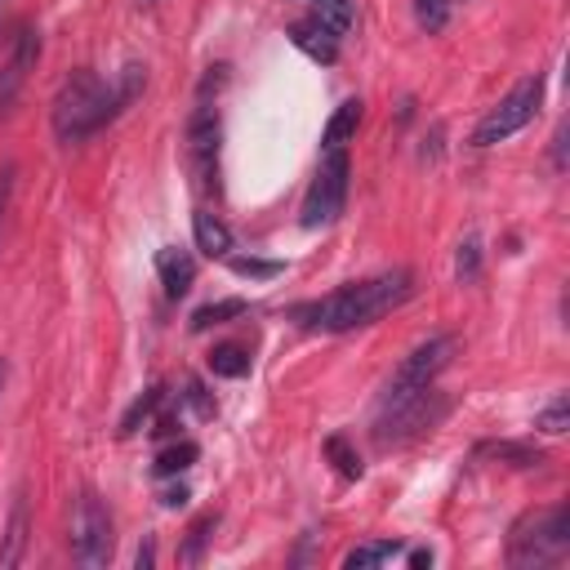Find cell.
I'll use <instances>...</instances> for the list:
<instances>
[{
    "mask_svg": "<svg viewBox=\"0 0 570 570\" xmlns=\"http://www.w3.org/2000/svg\"><path fill=\"white\" fill-rule=\"evenodd\" d=\"M410 294H414V272L396 267V272H379V276H365V281L338 285V289H334V294H325V298L298 303V307H294V321H298L303 330L347 334V330L374 325L379 316L396 312Z\"/></svg>",
    "mask_w": 570,
    "mask_h": 570,
    "instance_id": "obj_1",
    "label": "cell"
},
{
    "mask_svg": "<svg viewBox=\"0 0 570 570\" xmlns=\"http://www.w3.org/2000/svg\"><path fill=\"white\" fill-rule=\"evenodd\" d=\"M116 120V107H111V85L89 71V67H76L58 94H53V107H49V125H53V138L58 142H85L89 134H98L102 125Z\"/></svg>",
    "mask_w": 570,
    "mask_h": 570,
    "instance_id": "obj_2",
    "label": "cell"
},
{
    "mask_svg": "<svg viewBox=\"0 0 570 570\" xmlns=\"http://www.w3.org/2000/svg\"><path fill=\"white\" fill-rule=\"evenodd\" d=\"M454 352H459V338H454V334H432V338H423L419 347H410V352L401 356V365L392 370V379L383 383L379 414L401 410L405 401H414L419 392H428V387L436 383V374L454 361Z\"/></svg>",
    "mask_w": 570,
    "mask_h": 570,
    "instance_id": "obj_3",
    "label": "cell"
},
{
    "mask_svg": "<svg viewBox=\"0 0 570 570\" xmlns=\"http://www.w3.org/2000/svg\"><path fill=\"white\" fill-rule=\"evenodd\" d=\"M570 548V508L552 503L525 512L508 534V566H552Z\"/></svg>",
    "mask_w": 570,
    "mask_h": 570,
    "instance_id": "obj_4",
    "label": "cell"
},
{
    "mask_svg": "<svg viewBox=\"0 0 570 570\" xmlns=\"http://www.w3.org/2000/svg\"><path fill=\"white\" fill-rule=\"evenodd\" d=\"M539 107H543V76L534 71V76H525V80H517L481 120H476V129H472V147H494V142H503V138H512V134H521L534 116H539Z\"/></svg>",
    "mask_w": 570,
    "mask_h": 570,
    "instance_id": "obj_5",
    "label": "cell"
},
{
    "mask_svg": "<svg viewBox=\"0 0 570 570\" xmlns=\"http://www.w3.org/2000/svg\"><path fill=\"white\" fill-rule=\"evenodd\" d=\"M347 174H352L347 151H343V147L325 151V160H321V169H316V178H312V187H307V196H303V209H298V223H303L307 232L330 227V223L343 214V200H347Z\"/></svg>",
    "mask_w": 570,
    "mask_h": 570,
    "instance_id": "obj_6",
    "label": "cell"
},
{
    "mask_svg": "<svg viewBox=\"0 0 570 570\" xmlns=\"http://www.w3.org/2000/svg\"><path fill=\"white\" fill-rule=\"evenodd\" d=\"M111 548H116V534H111V512L98 494H80L76 499V517H71V557L76 566L85 570H98L111 561Z\"/></svg>",
    "mask_w": 570,
    "mask_h": 570,
    "instance_id": "obj_7",
    "label": "cell"
},
{
    "mask_svg": "<svg viewBox=\"0 0 570 570\" xmlns=\"http://www.w3.org/2000/svg\"><path fill=\"white\" fill-rule=\"evenodd\" d=\"M445 410H450V401H445L436 387H428V392H419L414 401H405L401 410L379 414V419H374V441H379V445H401V441L428 432L432 423H441Z\"/></svg>",
    "mask_w": 570,
    "mask_h": 570,
    "instance_id": "obj_8",
    "label": "cell"
},
{
    "mask_svg": "<svg viewBox=\"0 0 570 570\" xmlns=\"http://www.w3.org/2000/svg\"><path fill=\"white\" fill-rule=\"evenodd\" d=\"M36 62H40V31H36L31 22H22V27L13 31L9 58H4V67H0V111L13 107V98H18L22 85H27V76L36 71Z\"/></svg>",
    "mask_w": 570,
    "mask_h": 570,
    "instance_id": "obj_9",
    "label": "cell"
},
{
    "mask_svg": "<svg viewBox=\"0 0 570 570\" xmlns=\"http://www.w3.org/2000/svg\"><path fill=\"white\" fill-rule=\"evenodd\" d=\"M218 138H223V125H218V111L209 102H200L187 120V147H191V160L200 169V178L209 183L214 178V160H218Z\"/></svg>",
    "mask_w": 570,
    "mask_h": 570,
    "instance_id": "obj_10",
    "label": "cell"
},
{
    "mask_svg": "<svg viewBox=\"0 0 570 570\" xmlns=\"http://www.w3.org/2000/svg\"><path fill=\"white\" fill-rule=\"evenodd\" d=\"M289 45L303 49L312 62H325V67L338 58V36H334L321 18H298V22H289Z\"/></svg>",
    "mask_w": 570,
    "mask_h": 570,
    "instance_id": "obj_11",
    "label": "cell"
},
{
    "mask_svg": "<svg viewBox=\"0 0 570 570\" xmlns=\"http://www.w3.org/2000/svg\"><path fill=\"white\" fill-rule=\"evenodd\" d=\"M156 276H160L169 298H183L191 289V281H196V258L187 249H178V245H165L156 254Z\"/></svg>",
    "mask_w": 570,
    "mask_h": 570,
    "instance_id": "obj_12",
    "label": "cell"
},
{
    "mask_svg": "<svg viewBox=\"0 0 570 570\" xmlns=\"http://www.w3.org/2000/svg\"><path fill=\"white\" fill-rule=\"evenodd\" d=\"M27 530H31V508H27V490H18V494H13V508H9L4 543H0V570H9V566H18V561H22Z\"/></svg>",
    "mask_w": 570,
    "mask_h": 570,
    "instance_id": "obj_13",
    "label": "cell"
},
{
    "mask_svg": "<svg viewBox=\"0 0 570 570\" xmlns=\"http://www.w3.org/2000/svg\"><path fill=\"white\" fill-rule=\"evenodd\" d=\"M191 236H196V249H200L205 258H227V254H232V232H227V223H223L218 214H209V209H196V214H191Z\"/></svg>",
    "mask_w": 570,
    "mask_h": 570,
    "instance_id": "obj_14",
    "label": "cell"
},
{
    "mask_svg": "<svg viewBox=\"0 0 570 570\" xmlns=\"http://www.w3.org/2000/svg\"><path fill=\"white\" fill-rule=\"evenodd\" d=\"M361 98H347V102H338L334 107V116H330V125H325V134H321V147L325 151H334V147H343L352 134H356V125H361Z\"/></svg>",
    "mask_w": 570,
    "mask_h": 570,
    "instance_id": "obj_15",
    "label": "cell"
},
{
    "mask_svg": "<svg viewBox=\"0 0 570 570\" xmlns=\"http://www.w3.org/2000/svg\"><path fill=\"white\" fill-rule=\"evenodd\" d=\"M245 312H249L245 298H218V303H205V307L191 312V334H205V330L227 325V321H240Z\"/></svg>",
    "mask_w": 570,
    "mask_h": 570,
    "instance_id": "obj_16",
    "label": "cell"
},
{
    "mask_svg": "<svg viewBox=\"0 0 570 570\" xmlns=\"http://www.w3.org/2000/svg\"><path fill=\"white\" fill-rule=\"evenodd\" d=\"M205 365H209V374H218V379H245V374H249V356H245V347H236V343H218V347L205 356Z\"/></svg>",
    "mask_w": 570,
    "mask_h": 570,
    "instance_id": "obj_17",
    "label": "cell"
},
{
    "mask_svg": "<svg viewBox=\"0 0 570 570\" xmlns=\"http://www.w3.org/2000/svg\"><path fill=\"white\" fill-rule=\"evenodd\" d=\"M396 552H401L396 539H370V543H356V548L343 557V570H370V566H379V561H392Z\"/></svg>",
    "mask_w": 570,
    "mask_h": 570,
    "instance_id": "obj_18",
    "label": "cell"
},
{
    "mask_svg": "<svg viewBox=\"0 0 570 570\" xmlns=\"http://www.w3.org/2000/svg\"><path fill=\"white\" fill-rule=\"evenodd\" d=\"M160 401H165V387H160V383H151L147 392H138V396H134V405L120 414V436L138 432V423H147V419L156 414V405H160Z\"/></svg>",
    "mask_w": 570,
    "mask_h": 570,
    "instance_id": "obj_19",
    "label": "cell"
},
{
    "mask_svg": "<svg viewBox=\"0 0 570 570\" xmlns=\"http://www.w3.org/2000/svg\"><path fill=\"white\" fill-rule=\"evenodd\" d=\"M196 459H200L196 441H174V445H165V450L156 454V476H178V472H187Z\"/></svg>",
    "mask_w": 570,
    "mask_h": 570,
    "instance_id": "obj_20",
    "label": "cell"
},
{
    "mask_svg": "<svg viewBox=\"0 0 570 570\" xmlns=\"http://www.w3.org/2000/svg\"><path fill=\"white\" fill-rule=\"evenodd\" d=\"M454 276H459L463 285H472V281L481 276V236H476V232H468V236L459 240V249H454Z\"/></svg>",
    "mask_w": 570,
    "mask_h": 570,
    "instance_id": "obj_21",
    "label": "cell"
},
{
    "mask_svg": "<svg viewBox=\"0 0 570 570\" xmlns=\"http://www.w3.org/2000/svg\"><path fill=\"white\" fill-rule=\"evenodd\" d=\"M227 267H232L236 276H249V281H272V276L285 272V263H276V258H254V254H227Z\"/></svg>",
    "mask_w": 570,
    "mask_h": 570,
    "instance_id": "obj_22",
    "label": "cell"
},
{
    "mask_svg": "<svg viewBox=\"0 0 570 570\" xmlns=\"http://www.w3.org/2000/svg\"><path fill=\"white\" fill-rule=\"evenodd\" d=\"M534 428H539V432H548V436H561V432L570 428V396H566V392H557V396L534 414Z\"/></svg>",
    "mask_w": 570,
    "mask_h": 570,
    "instance_id": "obj_23",
    "label": "cell"
},
{
    "mask_svg": "<svg viewBox=\"0 0 570 570\" xmlns=\"http://www.w3.org/2000/svg\"><path fill=\"white\" fill-rule=\"evenodd\" d=\"M312 4H316L312 18H321L334 36H347L352 31V0H312Z\"/></svg>",
    "mask_w": 570,
    "mask_h": 570,
    "instance_id": "obj_24",
    "label": "cell"
},
{
    "mask_svg": "<svg viewBox=\"0 0 570 570\" xmlns=\"http://www.w3.org/2000/svg\"><path fill=\"white\" fill-rule=\"evenodd\" d=\"M325 454L334 459V468H338V476H347V481H356L365 468H361V459H356V450L347 445V436H325Z\"/></svg>",
    "mask_w": 570,
    "mask_h": 570,
    "instance_id": "obj_25",
    "label": "cell"
},
{
    "mask_svg": "<svg viewBox=\"0 0 570 570\" xmlns=\"http://www.w3.org/2000/svg\"><path fill=\"white\" fill-rule=\"evenodd\" d=\"M414 18L428 36H436L450 22V0H414Z\"/></svg>",
    "mask_w": 570,
    "mask_h": 570,
    "instance_id": "obj_26",
    "label": "cell"
},
{
    "mask_svg": "<svg viewBox=\"0 0 570 570\" xmlns=\"http://www.w3.org/2000/svg\"><path fill=\"white\" fill-rule=\"evenodd\" d=\"M214 525H218V517H214V512H205V517L187 530V543H183V552H178L187 566H196V561H200V548H205V539H209V530H214Z\"/></svg>",
    "mask_w": 570,
    "mask_h": 570,
    "instance_id": "obj_27",
    "label": "cell"
},
{
    "mask_svg": "<svg viewBox=\"0 0 570 570\" xmlns=\"http://www.w3.org/2000/svg\"><path fill=\"white\" fill-rule=\"evenodd\" d=\"M485 454H494V459H512L517 468H534V463H543V454H539V450H530V445H512V441L485 445Z\"/></svg>",
    "mask_w": 570,
    "mask_h": 570,
    "instance_id": "obj_28",
    "label": "cell"
},
{
    "mask_svg": "<svg viewBox=\"0 0 570 570\" xmlns=\"http://www.w3.org/2000/svg\"><path fill=\"white\" fill-rule=\"evenodd\" d=\"M13 178H18V169L0 165V232H4V218H9V205H13Z\"/></svg>",
    "mask_w": 570,
    "mask_h": 570,
    "instance_id": "obj_29",
    "label": "cell"
},
{
    "mask_svg": "<svg viewBox=\"0 0 570 570\" xmlns=\"http://www.w3.org/2000/svg\"><path fill=\"white\" fill-rule=\"evenodd\" d=\"M134 566H138V570H151V566H156V539H142V543H138Z\"/></svg>",
    "mask_w": 570,
    "mask_h": 570,
    "instance_id": "obj_30",
    "label": "cell"
},
{
    "mask_svg": "<svg viewBox=\"0 0 570 570\" xmlns=\"http://www.w3.org/2000/svg\"><path fill=\"white\" fill-rule=\"evenodd\" d=\"M187 499H191L187 485H169V490H160V503H165V508H183Z\"/></svg>",
    "mask_w": 570,
    "mask_h": 570,
    "instance_id": "obj_31",
    "label": "cell"
},
{
    "mask_svg": "<svg viewBox=\"0 0 570 570\" xmlns=\"http://www.w3.org/2000/svg\"><path fill=\"white\" fill-rule=\"evenodd\" d=\"M151 432H156V436H174V432H178V419H160Z\"/></svg>",
    "mask_w": 570,
    "mask_h": 570,
    "instance_id": "obj_32",
    "label": "cell"
},
{
    "mask_svg": "<svg viewBox=\"0 0 570 570\" xmlns=\"http://www.w3.org/2000/svg\"><path fill=\"white\" fill-rule=\"evenodd\" d=\"M410 566H432V552H428V548H414V552H410Z\"/></svg>",
    "mask_w": 570,
    "mask_h": 570,
    "instance_id": "obj_33",
    "label": "cell"
},
{
    "mask_svg": "<svg viewBox=\"0 0 570 570\" xmlns=\"http://www.w3.org/2000/svg\"><path fill=\"white\" fill-rule=\"evenodd\" d=\"M4 383H9V361L0 356V392H4Z\"/></svg>",
    "mask_w": 570,
    "mask_h": 570,
    "instance_id": "obj_34",
    "label": "cell"
},
{
    "mask_svg": "<svg viewBox=\"0 0 570 570\" xmlns=\"http://www.w3.org/2000/svg\"><path fill=\"white\" fill-rule=\"evenodd\" d=\"M0 4H4V0H0Z\"/></svg>",
    "mask_w": 570,
    "mask_h": 570,
    "instance_id": "obj_35",
    "label": "cell"
}]
</instances>
